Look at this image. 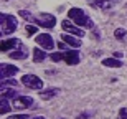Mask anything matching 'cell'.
Segmentation results:
<instances>
[{
    "label": "cell",
    "mask_w": 127,
    "mask_h": 119,
    "mask_svg": "<svg viewBox=\"0 0 127 119\" xmlns=\"http://www.w3.org/2000/svg\"><path fill=\"white\" fill-rule=\"evenodd\" d=\"M68 17H69L73 22H74L78 27H88V28H94V23L89 20V17L84 13V10L81 8H71L69 12H68Z\"/></svg>",
    "instance_id": "obj_1"
},
{
    "label": "cell",
    "mask_w": 127,
    "mask_h": 119,
    "mask_svg": "<svg viewBox=\"0 0 127 119\" xmlns=\"http://www.w3.org/2000/svg\"><path fill=\"white\" fill-rule=\"evenodd\" d=\"M53 61H66L68 65H78L79 63V53L76 50H68V51H63V53H51L50 56Z\"/></svg>",
    "instance_id": "obj_2"
},
{
    "label": "cell",
    "mask_w": 127,
    "mask_h": 119,
    "mask_svg": "<svg viewBox=\"0 0 127 119\" xmlns=\"http://www.w3.org/2000/svg\"><path fill=\"white\" fill-rule=\"evenodd\" d=\"M0 25H2V33L10 35L17 28V18L10 13H2L0 15Z\"/></svg>",
    "instance_id": "obj_3"
},
{
    "label": "cell",
    "mask_w": 127,
    "mask_h": 119,
    "mask_svg": "<svg viewBox=\"0 0 127 119\" xmlns=\"http://www.w3.org/2000/svg\"><path fill=\"white\" fill-rule=\"evenodd\" d=\"M32 20L43 28H53L56 23V17L51 13H40L38 17H32Z\"/></svg>",
    "instance_id": "obj_4"
},
{
    "label": "cell",
    "mask_w": 127,
    "mask_h": 119,
    "mask_svg": "<svg viewBox=\"0 0 127 119\" xmlns=\"http://www.w3.org/2000/svg\"><path fill=\"white\" fill-rule=\"evenodd\" d=\"M22 83L30 89H41L43 88V79H40L36 75H23Z\"/></svg>",
    "instance_id": "obj_5"
},
{
    "label": "cell",
    "mask_w": 127,
    "mask_h": 119,
    "mask_svg": "<svg viewBox=\"0 0 127 119\" xmlns=\"http://www.w3.org/2000/svg\"><path fill=\"white\" fill-rule=\"evenodd\" d=\"M61 27H63V30L64 32H68V33H71V35H74V37H79V38H83L84 37V32L81 28H78V25L76 23H69L68 20H63L61 22Z\"/></svg>",
    "instance_id": "obj_6"
},
{
    "label": "cell",
    "mask_w": 127,
    "mask_h": 119,
    "mask_svg": "<svg viewBox=\"0 0 127 119\" xmlns=\"http://www.w3.org/2000/svg\"><path fill=\"white\" fill-rule=\"evenodd\" d=\"M33 104V99L30 96H17L13 98V108L15 109H27Z\"/></svg>",
    "instance_id": "obj_7"
},
{
    "label": "cell",
    "mask_w": 127,
    "mask_h": 119,
    "mask_svg": "<svg viewBox=\"0 0 127 119\" xmlns=\"http://www.w3.org/2000/svg\"><path fill=\"white\" fill-rule=\"evenodd\" d=\"M35 41H36L41 48H45V50H53V48H55V41H53V38H51V37H50L48 33L38 35Z\"/></svg>",
    "instance_id": "obj_8"
},
{
    "label": "cell",
    "mask_w": 127,
    "mask_h": 119,
    "mask_svg": "<svg viewBox=\"0 0 127 119\" xmlns=\"http://www.w3.org/2000/svg\"><path fill=\"white\" fill-rule=\"evenodd\" d=\"M18 73V68L17 66H12V65H8V63H2L0 65V76H2V79H7V78L10 76H15Z\"/></svg>",
    "instance_id": "obj_9"
},
{
    "label": "cell",
    "mask_w": 127,
    "mask_h": 119,
    "mask_svg": "<svg viewBox=\"0 0 127 119\" xmlns=\"http://www.w3.org/2000/svg\"><path fill=\"white\" fill-rule=\"evenodd\" d=\"M119 2L121 0H94V2H91V5L97 7L101 10H109V8H112L114 5H117Z\"/></svg>",
    "instance_id": "obj_10"
},
{
    "label": "cell",
    "mask_w": 127,
    "mask_h": 119,
    "mask_svg": "<svg viewBox=\"0 0 127 119\" xmlns=\"http://www.w3.org/2000/svg\"><path fill=\"white\" fill-rule=\"evenodd\" d=\"M61 40H63L64 43H68L69 46H73V48H79V46H81V40H78L76 37H73V35L63 33V35H61Z\"/></svg>",
    "instance_id": "obj_11"
},
{
    "label": "cell",
    "mask_w": 127,
    "mask_h": 119,
    "mask_svg": "<svg viewBox=\"0 0 127 119\" xmlns=\"http://www.w3.org/2000/svg\"><path fill=\"white\" fill-rule=\"evenodd\" d=\"M102 65L109 68H119V66H122V61L119 58H106V60H102Z\"/></svg>",
    "instance_id": "obj_12"
},
{
    "label": "cell",
    "mask_w": 127,
    "mask_h": 119,
    "mask_svg": "<svg viewBox=\"0 0 127 119\" xmlns=\"http://www.w3.org/2000/svg\"><path fill=\"white\" fill-rule=\"evenodd\" d=\"M15 46H20V41L15 38H10V40H5L2 43V51H8L10 48H15Z\"/></svg>",
    "instance_id": "obj_13"
},
{
    "label": "cell",
    "mask_w": 127,
    "mask_h": 119,
    "mask_svg": "<svg viewBox=\"0 0 127 119\" xmlns=\"http://www.w3.org/2000/svg\"><path fill=\"white\" fill-rule=\"evenodd\" d=\"M27 56H28V53L25 51L23 48H22V50H13V51L10 53V58H12V60H25Z\"/></svg>",
    "instance_id": "obj_14"
},
{
    "label": "cell",
    "mask_w": 127,
    "mask_h": 119,
    "mask_svg": "<svg viewBox=\"0 0 127 119\" xmlns=\"http://www.w3.org/2000/svg\"><path fill=\"white\" fill-rule=\"evenodd\" d=\"M58 93H60L58 88H50V89H46V91H41L40 96H41L43 99H50V98H53V96H56Z\"/></svg>",
    "instance_id": "obj_15"
},
{
    "label": "cell",
    "mask_w": 127,
    "mask_h": 119,
    "mask_svg": "<svg viewBox=\"0 0 127 119\" xmlns=\"http://www.w3.org/2000/svg\"><path fill=\"white\" fill-rule=\"evenodd\" d=\"M45 58H46V53L43 51V50H40V48H35V50H33V60H35L36 63L43 61Z\"/></svg>",
    "instance_id": "obj_16"
},
{
    "label": "cell",
    "mask_w": 127,
    "mask_h": 119,
    "mask_svg": "<svg viewBox=\"0 0 127 119\" xmlns=\"http://www.w3.org/2000/svg\"><path fill=\"white\" fill-rule=\"evenodd\" d=\"M2 96H3V98H12V99H13V98H17V91L15 89H8V88H2Z\"/></svg>",
    "instance_id": "obj_17"
},
{
    "label": "cell",
    "mask_w": 127,
    "mask_h": 119,
    "mask_svg": "<svg viewBox=\"0 0 127 119\" xmlns=\"http://www.w3.org/2000/svg\"><path fill=\"white\" fill-rule=\"evenodd\" d=\"M8 111H10L8 101H7V98H2V114H7Z\"/></svg>",
    "instance_id": "obj_18"
},
{
    "label": "cell",
    "mask_w": 127,
    "mask_h": 119,
    "mask_svg": "<svg viewBox=\"0 0 127 119\" xmlns=\"http://www.w3.org/2000/svg\"><path fill=\"white\" fill-rule=\"evenodd\" d=\"M114 37H116V38H124V37H126V30L117 28L116 32H114Z\"/></svg>",
    "instance_id": "obj_19"
},
{
    "label": "cell",
    "mask_w": 127,
    "mask_h": 119,
    "mask_svg": "<svg viewBox=\"0 0 127 119\" xmlns=\"http://www.w3.org/2000/svg\"><path fill=\"white\" fill-rule=\"evenodd\" d=\"M36 27H33V25H28V27H27V35H35L36 33Z\"/></svg>",
    "instance_id": "obj_20"
},
{
    "label": "cell",
    "mask_w": 127,
    "mask_h": 119,
    "mask_svg": "<svg viewBox=\"0 0 127 119\" xmlns=\"http://www.w3.org/2000/svg\"><path fill=\"white\" fill-rule=\"evenodd\" d=\"M2 84H10V86H17L18 84V83H17V81H13V79H8V78H7V79H2Z\"/></svg>",
    "instance_id": "obj_21"
},
{
    "label": "cell",
    "mask_w": 127,
    "mask_h": 119,
    "mask_svg": "<svg viewBox=\"0 0 127 119\" xmlns=\"http://www.w3.org/2000/svg\"><path fill=\"white\" fill-rule=\"evenodd\" d=\"M119 119H127V108H122L119 111Z\"/></svg>",
    "instance_id": "obj_22"
},
{
    "label": "cell",
    "mask_w": 127,
    "mask_h": 119,
    "mask_svg": "<svg viewBox=\"0 0 127 119\" xmlns=\"http://www.w3.org/2000/svg\"><path fill=\"white\" fill-rule=\"evenodd\" d=\"M8 119H30V118L25 116V114H17V116H12V118H8Z\"/></svg>",
    "instance_id": "obj_23"
},
{
    "label": "cell",
    "mask_w": 127,
    "mask_h": 119,
    "mask_svg": "<svg viewBox=\"0 0 127 119\" xmlns=\"http://www.w3.org/2000/svg\"><path fill=\"white\" fill-rule=\"evenodd\" d=\"M89 116H91V113H83V114L78 116V119H88Z\"/></svg>",
    "instance_id": "obj_24"
},
{
    "label": "cell",
    "mask_w": 127,
    "mask_h": 119,
    "mask_svg": "<svg viewBox=\"0 0 127 119\" xmlns=\"http://www.w3.org/2000/svg\"><path fill=\"white\" fill-rule=\"evenodd\" d=\"M114 58H121V60H122V53L116 51V53H114Z\"/></svg>",
    "instance_id": "obj_25"
},
{
    "label": "cell",
    "mask_w": 127,
    "mask_h": 119,
    "mask_svg": "<svg viewBox=\"0 0 127 119\" xmlns=\"http://www.w3.org/2000/svg\"><path fill=\"white\" fill-rule=\"evenodd\" d=\"M32 119H45V118H32Z\"/></svg>",
    "instance_id": "obj_26"
}]
</instances>
